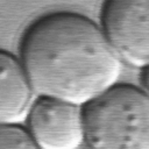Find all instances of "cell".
Segmentation results:
<instances>
[{
	"label": "cell",
	"instance_id": "cell-4",
	"mask_svg": "<svg viewBox=\"0 0 149 149\" xmlns=\"http://www.w3.org/2000/svg\"><path fill=\"white\" fill-rule=\"evenodd\" d=\"M26 123L40 149H78L85 142L83 107L62 99L36 97Z\"/></svg>",
	"mask_w": 149,
	"mask_h": 149
},
{
	"label": "cell",
	"instance_id": "cell-1",
	"mask_svg": "<svg viewBox=\"0 0 149 149\" xmlns=\"http://www.w3.org/2000/svg\"><path fill=\"white\" fill-rule=\"evenodd\" d=\"M20 61L36 97L84 107L118 84L121 61L101 27L73 12H55L24 31Z\"/></svg>",
	"mask_w": 149,
	"mask_h": 149
},
{
	"label": "cell",
	"instance_id": "cell-5",
	"mask_svg": "<svg viewBox=\"0 0 149 149\" xmlns=\"http://www.w3.org/2000/svg\"><path fill=\"white\" fill-rule=\"evenodd\" d=\"M36 94L19 58L0 50V125L26 121Z\"/></svg>",
	"mask_w": 149,
	"mask_h": 149
},
{
	"label": "cell",
	"instance_id": "cell-2",
	"mask_svg": "<svg viewBox=\"0 0 149 149\" xmlns=\"http://www.w3.org/2000/svg\"><path fill=\"white\" fill-rule=\"evenodd\" d=\"M83 114L90 149H149V97L141 87L115 84Z\"/></svg>",
	"mask_w": 149,
	"mask_h": 149
},
{
	"label": "cell",
	"instance_id": "cell-3",
	"mask_svg": "<svg viewBox=\"0 0 149 149\" xmlns=\"http://www.w3.org/2000/svg\"><path fill=\"white\" fill-rule=\"evenodd\" d=\"M100 27L121 62L140 69L149 65V1H106Z\"/></svg>",
	"mask_w": 149,
	"mask_h": 149
},
{
	"label": "cell",
	"instance_id": "cell-6",
	"mask_svg": "<svg viewBox=\"0 0 149 149\" xmlns=\"http://www.w3.org/2000/svg\"><path fill=\"white\" fill-rule=\"evenodd\" d=\"M0 149H40L27 128L21 125H0Z\"/></svg>",
	"mask_w": 149,
	"mask_h": 149
},
{
	"label": "cell",
	"instance_id": "cell-7",
	"mask_svg": "<svg viewBox=\"0 0 149 149\" xmlns=\"http://www.w3.org/2000/svg\"><path fill=\"white\" fill-rule=\"evenodd\" d=\"M140 81H141V88L146 92V94L149 97V65L141 69L140 74Z\"/></svg>",
	"mask_w": 149,
	"mask_h": 149
}]
</instances>
